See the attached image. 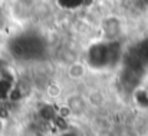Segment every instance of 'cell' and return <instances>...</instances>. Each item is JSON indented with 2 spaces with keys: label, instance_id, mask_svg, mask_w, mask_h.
<instances>
[{
  "label": "cell",
  "instance_id": "6da1fadb",
  "mask_svg": "<svg viewBox=\"0 0 148 136\" xmlns=\"http://www.w3.org/2000/svg\"><path fill=\"white\" fill-rule=\"evenodd\" d=\"M86 73H88L86 65L82 63V62H78V60L69 63L68 67H66V75H68V78H69L71 80L79 82V80H82V79L86 76Z\"/></svg>",
  "mask_w": 148,
  "mask_h": 136
},
{
  "label": "cell",
  "instance_id": "7a4b0ae2",
  "mask_svg": "<svg viewBox=\"0 0 148 136\" xmlns=\"http://www.w3.org/2000/svg\"><path fill=\"white\" fill-rule=\"evenodd\" d=\"M85 100L88 103V107H101L103 103H105V95L98 89H92V90L88 92V95L85 96Z\"/></svg>",
  "mask_w": 148,
  "mask_h": 136
},
{
  "label": "cell",
  "instance_id": "3957f363",
  "mask_svg": "<svg viewBox=\"0 0 148 136\" xmlns=\"http://www.w3.org/2000/svg\"><path fill=\"white\" fill-rule=\"evenodd\" d=\"M46 93L49 95L50 97H58V96L62 93V89H60L56 83H52V85H49V86L46 88Z\"/></svg>",
  "mask_w": 148,
  "mask_h": 136
}]
</instances>
